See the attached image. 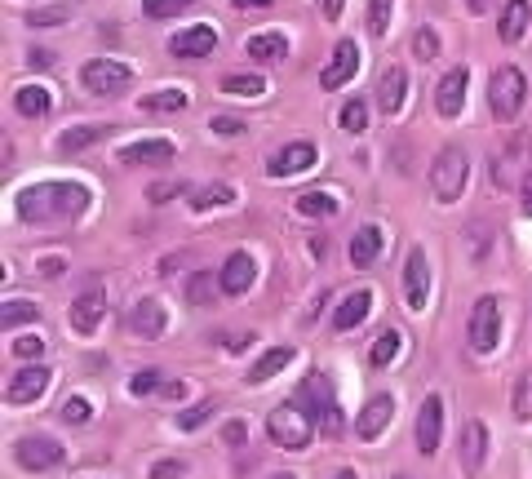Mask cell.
Listing matches in <instances>:
<instances>
[{"label": "cell", "mask_w": 532, "mask_h": 479, "mask_svg": "<svg viewBox=\"0 0 532 479\" xmlns=\"http://www.w3.org/2000/svg\"><path fill=\"white\" fill-rule=\"evenodd\" d=\"M89 205H94V196L80 182H36L18 196V218L49 227V222H76Z\"/></svg>", "instance_id": "6da1fadb"}, {"label": "cell", "mask_w": 532, "mask_h": 479, "mask_svg": "<svg viewBox=\"0 0 532 479\" xmlns=\"http://www.w3.org/2000/svg\"><path fill=\"white\" fill-rule=\"evenodd\" d=\"M488 178L497 191H524L532 182V134H510L488 156Z\"/></svg>", "instance_id": "7a4b0ae2"}, {"label": "cell", "mask_w": 532, "mask_h": 479, "mask_svg": "<svg viewBox=\"0 0 532 479\" xmlns=\"http://www.w3.org/2000/svg\"><path fill=\"white\" fill-rule=\"evenodd\" d=\"M293 400H298L302 409L311 413L315 422H320V431L329 435V440H337V435L346 431L342 409H337V395H333V382H329L324 373H311V377H306V382L298 386V395H293Z\"/></svg>", "instance_id": "3957f363"}, {"label": "cell", "mask_w": 532, "mask_h": 479, "mask_svg": "<svg viewBox=\"0 0 532 479\" xmlns=\"http://www.w3.org/2000/svg\"><path fill=\"white\" fill-rule=\"evenodd\" d=\"M266 431H271V440L280 444V448H289V453H302V448L315 440V417L306 413L298 400H293V404H280V409H271V417H266Z\"/></svg>", "instance_id": "277c9868"}, {"label": "cell", "mask_w": 532, "mask_h": 479, "mask_svg": "<svg viewBox=\"0 0 532 479\" xmlns=\"http://www.w3.org/2000/svg\"><path fill=\"white\" fill-rule=\"evenodd\" d=\"M466 178H470V160H466V151L457 147V142H448V147L431 160V191H435V200L453 205V200L466 191Z\"/></svg>", "instance_id": "5b68a950"}, {"label": "cell", "mask_w": 532, "mask_h": 479, "mask_svg": "<svg viewBox=\"0 0 532 479\" xmlns=\"http://www.w3.org/2000/svg\"><path fill=\"white\" fill-rule=\"evenodd\" d=\"M528 85H524V71L519 67H497L493 80H488V111L493 120H515L524 111Z\"/></svg>", "instance_id": "8992f818"}, {"label": "cell", "mask_w": 532, "mask_h": 479, "mask_svg": "<svg viewBox=\"0 0 532 479\" xmlns=\"http://www.w3.org/2000/svg\"><path fill=\"white\" fill-rule=\"evenodd\" d=\"M470 351L475 355H493L497 351V338H501V302L497 298H479L475 311H470Z\"/></svg>", "instance_id": "52a82bcc"}, {"label": "cell", "mask_w": 532, "mask_h": 479, "mask_svg": "<svg viewBox=\"0 0 532 479\" xmlns=\"http://www.w3.org/2000/svg\"><path fill=\"white\" fill-rule=\"evenodd\" d=\"M80 80H85L89 94H98V98H116V94H125V89L133 85V71H129L125 63H111V58H94V63H85Z\"/></svg>", "instance_id": "ba28073f"}, {"label": "cell", "mask_w": 532, "mask_h": 479, "mask_svg": "<svg viewBox=\"0 0 532 479\" xmlns=\"http://www.w3.org/2000/svg\"><path fill=\"white\" fill-rule=\"evenodd\" d=\"M14 457L23 471H54V466H63L67 448L54 440V435H23V440L14 444Z\"/></svg>", "instance_id": "9c48e42d"}, {"label": "cell", "mask_w": 532, "mask_h": 479, "mask_svg": "<svg viewBox=\"0 0 532 479\" xmlns=\"http://www.w3.org/2000/svg\"><path fill=\"white\" fill-rule=\"evenodd\" d=\"M218 280H222V293H231V298H240V293H249V289H253V280H258V262H253V253L235 249L231 258L222 262Z\"/></svg>", "instance_id": "30bf717a"}, {"label": "cell", "mask_w": 532, "mask_h": 479, "mask_svg": "<svg viewBox=\"0 0 532 479\" xmlns=\"http://www.w3.org/2000/svg\"><path fill=\"white\" fill-rule=\"evenodd\" d=\"M49 382H54V377H49L45 364H27V369L18 373V377H9L5 400H9V404H36L40 395L49 391Z\"/></svg>", "instance_id": "8fae6325"}, {"label": "cell", "mask_w": 532, "mask_h": 479, "mask_svg": "<svg viewBox=\"0 0 532 479\" xmlns=\"http://www.w3.org/2000/svg\"><path fill=\"white\" fill-rule=\"evenodd\" d=\"M355 71H360V45H355V40H337L329 67L320 71V85L324 89H342L346 80L355 76Z\"/></svg>", "instance_id": "7c38bea8"}, {"label": "cell", "mask_w": 532, "mask_h": 479, "mask_svg": "<svg viewBox=\"0 0 532 479\" xmlns=\"http://www.w3.org/2000/svg\"><path fill=\"white\" fill-rule=\"evenodd\" d=\"M426 298H431V267H426V253L413 249L404 262V302L413 311H422Z\"/></svg>", "instance_id": "4fadbf2b"}, {"label": "cell", "mask_w": 532, "mask_h": 479, "mask_svg": "<svg viewBox=\"0 0 532 479\" xmlns=\"http://www.w3.org/2000/svg\"><path fill=\"white\" fill-rule=\"evenodd\" d=\"M439 435H444V400L426 395L422 409H417V448H422V457H431L439 448Z\"/></svg>", "instance_id": "5bb4252c"}, {"label": "cell", "mask_w": 532, "mask_h": 479, "mask_svg": "<svg viewBox=\"0 0 532 479\" xmlns=\"http://www.w3.org/2000/svg\"><path fill=\"white\" fill-rule=\"evenodd\" d=\"M466 89H470V71H466V67H453L444 80H439V89H435V107H439V116H444V120L462 116V107H466Z\"/></svg>", "instance_id": "9a60e30c"}, {"label": "cell", "mask_w": 532, "mask_h": 479, "mask_svg": "<svg viewBox=\"0 0 532 479\" xmlns=\"http://www.w3.org/2000/svg\"><path fill=\"white\" fill-rule=\"evenodd\" d=\"M315 156H320V151H315L311 142H289L284 151H275V156L266 160V173H271V178H293V173L311 169Z\"/></svg>", "instance_id": "2e32d148"}, {"label": "cell", "mask_w": 532, "mask_h": 479, "mask_svg": "<svg viewBox=\"0 0 532 479\" xmlns=\"http://www.w3.org/2000/svg\"><path fill=\"white\" fill-rule=\"evenodd\" d=\"M213 49H218V32H213L209 23L187 27V32H178V36L169 40V54L173 58H209Z\"/></svg>", "instance_id": "e0dca14e"}, {"label": "cell", "mask_w": 532, "mask_h": 479, "mask_svg": "<svg viewBox=\"0 0 532 479\" xmlns=\"http://www.w3.org/2000/svg\"><path fill=\"white\" fill-rule=\"evenodd\" d=\"M165 324H169V311L160 307L156 298L133 302V311H129V333H138V338H160V333H165Z\"/></svg>", "instance_id": "ac0fdd59"}, {"label": "cell", "mask_w": 532, "mask_h": 479, "mask_svg": "<svg viewBox=\"0 0 532 479\" xmlns=\"http://www.w3.org/2000/svg\"><path fill=\"white\" fill-rule=\"evenodd\" d=\"M368 311H373V293H368V289L346 293V298L337 302V311H333V329H337V333L360 329V324L368 320Z\"/></svg>", "instance_id": "d6986e66"}, {"label": "cell", "mask_w": 532, "mask_h": 479, "mask_svg": "<svg viewBox=\"0 0 532 479\" xmlns=\"http://www.w3.org/2000/svg\"><path fill=\"white\" fill-rule=\"evenodd\" d=\"M391 413H395V400L391 395H373V400L360 409V422H355V435L360 440H377V435L391 426Z\"/></svg>", "instance_id": "ffe728a7"}, {"label": "cell", "mask_w": 532, "mask_h": 479, "mask_svg": "<svg viewBox=\"0 0 532 479\" xmlns=\"http://www.w3.org/2000/svg\"><path fill=\"white\" fill-rule=\"evenodd\" d=\"M462 466H466V475H479L484 471V462H488V431H484V422H466L462 426Z\"/></svg>", "instance_id": "44dd1931"}, {"label": "cell", "mask_w": 532, "mask_h": 479, "mask_svg": "<svg viewBox=\"0 0 532 479\" xmlns=\"http://www.w3.org/2000/svg\"><path fill=\"white\" fill-rule=\"evenodd\" d=\"M120 160H125V165H169V160H173V142L169 138L129 142V147H120Z\"/></svg>", "instance_id": "7402d4cb"}, {"label": "cell", "mask_w": 532, "mask_h": 479, "mask_svg": "<svg viewBox=\"0 0 532 479\" xmlns=\"http://www.w3.org/2000/svg\"><path fill=\"white\" fill-rule=\"evenodd\" d=\"M404 94H408L404 67H386L382 80H377V107H382L386 116H399V107H404Z\"/></svg>", "instance_id": "603a6c76"}, {"label": "cell", "mask_w": 532, "mask_h": 479, "mask_svg": "<svg viewBox=\"0 0 532 479\" xmlns=\"http://www.w3.org/2000/svg\"><path fill=\"white\" fill-rule=\"evenodd\" d=\"M102 315H107V298H102V293H80V298L71 302V329L94 333L102 324Z\"/></svg>", "instance_id": "cb8c5ba5"}, {"label": "cell", "mask_w": 532, "mask_h": 479, "mask_svg": "<svg viewBox=\"0 0 532 479\" xmlns=\"http://www.w3.org/2000/svg\"><path fill=\"white\" fill-rule=\"evenodd\" d=\"M528 18H532L528 0H506V9H501V23H497L501 40H506V45H515V40H524V32H528Z\"/></svg>", "instance_id": "d4e9b609"}, {"label": "cell", "mask_w": 532, "mask_h": 479, "mask_svg": "<svg viewBox=\"0 0 532 479\" xmlns=\"http://www.w3.org/2000/svg\"><path fill=\"white\" fill-rule=\"evenodd\" d=\"M14 107L23 111L27 120H40V116L54 111V94H49L45 85H27V89H18V94H14Z\"/></svg>", "instance_id": "484cf974"}, {"label": "cell", "mask_w": 532, "mask_h": 479, "mask_svg": "<svg viewBox=\"0 0 532 479\" xmlns=\"http://www.w3.org/2000/svg\"><path fill=\"white\" fill-rule=\"evenodd\" d=\"M249 58L253 63H280L284 54H289V40H284L280 32H262V36H249Z\"/></svg>", "instance_id": "4316f807"}, {"label": "cell", "mask_w": 532, "mask_h": 479, "mask_svg": "<svg viewBox=\"0 0 532 479\" xmlns=\"http://www.w3.org/2000/svg\"><path fill=\"white\" fill-rule=\"evenodd\" d=\"M289 364H293V346H271V351H266L262 360L249 369V382H253V386L271 382V377L280 373V369H289Z\"/></svg>", "instance_id": "83f0119b"}, {"label": "cell", "mask_w": 532, "mask_h": 479, "mask_svg": "<svg viewBox=\"0 0 532 479\" xmlns=\"http://www.w3.org/2000/svg\"><path fill=\"white\" fill-rule=\"evenodd\" d=\"M382 249H386V240H382V231H377V227H360L351 236V262H355V267H368Z\"/></svg>", "instance_id": "f1b7e54d"}, {"label": "cell", "mask_w": 532, "mask_h": 479, "mask_svg": "<svg viewBox=\"0 0 532 479\" xmlns=\"http://www.w3.org/2000/svg\"><path fill=\"white\" fill-rule=\"evenodd\" d=\"M107 138V129L102 125H76V129H67L63 138H58V151L63 156H71V151H85V147H94V142Z\"/></svg>", "instance_id": "f546056e"}, {"label": "cell", "mask_w": 532, "mask_h": 479, "mask_svg": "<svg viewBox=\"0 0 532 479\" xmlns=\"http://www.w3.org/2000/svg\"><path fill=\"white\" fill-rule=\"evenodd\" d=\"M222 89H227V94H240V98H262L266 76H258V71H235V76H222Z\"/></svg>", "instance_id": "4dcf8cb0"}, {"label": "cell", "mask_w": 532, "mask_h": 479, "mask_svg": "<svg viewBox=\"0 0 532 479\" xmlns=\"http://www.w3.org/2000/svg\"><path fill=\"white\" fill-rule=\"evenodd\" d=\"M399 346H404V338H399V329H382L373 338V351H368V360H373V369H386V364H395Z\"/></svg>", "instance_id": "1f68e13d"}, {"label": "cell", "mask_w": 532, "mask_h": 479, "mask_svg": "<svg viewBox=\"0 0 532 479\" xmlns=\"http://www.w3.org/2000/svg\"><path fill=\"white\" fill-rule=\"evenodd\" d=\"M138 103H142V111H160V116H165V111H187L191 98L182 94V89H156V94L138 98Z\"/></svg>", "instance_id": "d6a6232c"}, {"label": "cell", "mask_w": 532, "mask_h": 479, "mask_svg": "<svg viewBox=\"0 0 532 479\" xmlns=\"http://www.w3.org/2000/svg\"><path fill=\"white\" fill-rule=\"evenodd\" d=\"M298 213L302 218H333L337 200L329 196V191H306V196H298Z\"/></svg>", "instance_id": "836d02e7"}, {"label": "cell", "mask_w": 532, "mask_h": 479, "mask_svg": "<svg viewBox=\"0 0 532 479\" xmlns=\"http://www.w3.org/2000/svg\"><path fill=\"white\" fill-rule=\"evenodd\" d=\"M391 14H395V0H368V32L386 36V27H391Z\"/></svg>", "instance_id": "e575fe53"}, {"label": "cell", "mask_w": 532, "mask_h": 479, "mask_svg": "<svg viewBox=\"0 0 532 479\" xmlns=\"http://www.w3.org/2000/svg\"><path fill=\"white\" fill-rule=\"evenodd\" d=\"M231 200H235V191L227 187V182H213V187H204V191L191 196V205H196V209H213V205H231Z\"/></svg>", "instance_id": "d590c367"}, {"label": "cell", "mask_w": 532, "mask_h": 479, "mask_svg": "<svg viewBox=\"0 0 532 479\" xmlns=\"http://www.w3.org/2000/svg\"><path fill=\"white\" fill-rule=\"evenodd\" d=\"M0 320H5V329H14V324L40 320V307H36V302H18V298H9V302H5V315H0Z\"/></svg>", "instance_id": "8d00e7d4"}, {"label": "cell", "mask_w": 532, "mask_h": 479, "mask_svg": "<svg viewBox=\"0 0 532 479\" xmlns=\"http://www.w3.org/2000/svg\"><path fill=\"white\" fill-rule=\"evenodd\" d=\"M58 413H63V422H71V426H85L89 417H94V409H89L85 395H67L63 409H58Z\"/></svg>", "instance_id": "74e56055"}, {"label": "cell", "mask_w": 532, "mask_h": 479, "mask_svg": "<svg viewBox=\"0 0 532 479\" xmlns=\"http://www.w3.org/2000/svg\"><path fill=\"white\" fill-rule=\"evenodd\" d=\"M364 125H368V107L360 103V98H351V103L342 107V129L346 134H364Z\"/></svg>", "instance_id": "f35d334b"}, {"label": "cell", "mask_w": 532, "mask_h": 479, "mask_svg": "<svg viewBox=\"0 0 532 479\" xmlns=\"http://www.w3.org/2000/svg\"><path fill=\"white\" fill-rule=\"evenodd\" d=\"M515 417L519 422H532V373H524L515 382Z\"/></svg>", "instance_id": "ab89813d"}, {"label": "cell", "mask_w": 532, "mask_h": 479, "mask_svg": "<svg viewBox=\"0 0 532 479\" xmlns=\"http://www.w3.org/2000/svg\"><path fill=\"white\" fill-rule=\"evenodd\" d=\"M218 289H222V280H209V275H191L187 298H191V302H200V307H204V302H213V293H218Z\"/></svg>", "instance_id": "60d3db41"}, {"label": "cell", "mask_w": 532, "mask_h": 479, "mask_svg": "<svg viewBox=\"0 0 532 479\" xmlns=\"http://www.w3.org/2000/svg\"><path fill=\"white\" fill-rule=\"evenodd\" d=\"M196 0H142V9H147V18H173L182 14V9H191Z\"/></svg>", "instance_id": "b9f144b4"}, {"label": "cell", "mask_w": 532, "mask_h": 479, "mask_svg": "<svg viewBox=\"0 0 532 479\" xmlns=\"http://www.w3.org/2000/svg\"><path fill=\"white\" fill-rule=\"evenodd\" d=\"M160 369H142V373H133L129 377V395H151V391H160Z\"/></svg>", "instance_id": "7bdbcfd3"}, {"label": "cell", "mask_w": 532, "mask_h": 479, "mask_svg": "<svg viewBox=\"0 0 532 479\" xmlns=\"http://www.w3.org/2000/svg\"><path fill=\"white\" fill-rule=\"evenodd\" d=\"M173 196H187V182H156V187H147V200L151 205H165V200H173Z\"/></svg>", "instance_id": "ee69618b"}, {"label": "cell", "mask_w": 532, "mask_h": 479, "mask_svg": "<svg viewBox=\"0 0 532 479\" xmlns=\"http://www.w3.org/2000/svg\"><path fill=\"white\" fill-rule=\"evenodd\" d=\"M213 409H218V404H213V400H204V404H196V409H187V413H182V417H178V426H182V431H196V426H204V422L213 417Z\"/></svg>", "instance_id": "f6af8a7d"}, {"label": "cell", "mask_w": 532, "mask_h": 479, "mask_svg": "<svg viewBox=\"0 0 532 479\" xmlns=\"http://www.w3.org/2000/svg\"><path fill=\"white\" fill-rule=\"evenodd\" d=\"M413 54H417V58H422V63H431V58L439 54V36L431 32V27H422V32H417V36H413Z\"/></svg>", "instance_id": "bcb514c9"}, {"label": "cell", "mask_w": 532, "mask_h": 479, "mask_svg": "<svg viewBox=\"0 0 532 479\" xmlns=\"http://www.w3.org/2000/svg\"><path fill=\"white\" fill-rule=\"evenodd\" d=\"M14 355H23V360H40V355H45V342H40V338H18Z\"/></svg>", "instance_id": "7dc6e473"}, {"label": "cell", "mask_w": 532, "mask_h": 479, "mask_svg": "<svg viewBox=\"0 0 532 479\" xmlns=\"http://www.w3.org/2000/svg\"><path fill=\"white\" fill-rule=\"evenodd\" d=\"M213 134H222V138L244 134V120H235V116H218V120H213Z\"/></svg>", "instance_id": "c3c4849f"}, {"label": "cell", "mask_w": 532, "mask_h": 479, "mask_svg": "<svg viewBox=\"0 0 532 479\" xmlns=\"http://www.w3.org/2000/svg\"><path fill=\"white\" fill-rule=\"evenodd\" d=\"M182 475H187V466H182V462H156V466H151V479H182Z\"/></svg>", "instance_id": "681fc988"}, {"label": "cell", "mask_w": 532, "mask_h": 479, "mask_svg": "<svg viewBox=\"0 0 532 479\" xmlns=\"http://www.w3.org/2000/svg\"><path fill=\"white\" fill-rule=\"evenodd\" d=\"M342 5H346V0H324V14H329V23H337V18H342Z\"/></svg>", "instance_id": "f907efd6"}, {"label": "cell", "mask_w": 532, "mask_h": 479, "mask_svg": "<svg viewBox=\"0 0 532 479\" xmlns=\"http://www.w3.org/2000/svg\"><path fill=\"white\" fill-rule=\"evenodd\" d=\"M244 435H249V431H244V426H240V422H231V426H227V444H240V440H244Z\"/></svg>", "instance_id": "816d5d0a"}, {"label": "cell", "mask_w": 532, "mask_h": 479, "mask_svg": "<svg viewBox=\"0 0 532 479\" xmlns=\"http://www.w3.org/2000/svg\"><path fill=\"white\" fill-rule=\"evenodd\" d=\"M27 63H32V67H49V63H54V58H49L45 49H36V54H27Z\"/></svg>", "instance_id": "f5cc1de1"}, {"label": "cell", "mask_w": 532, "mask_h": 479, "mask_svg": "<svg viewBox=\"0 0 532 479\" xmlns=\"http://www.w3.org/2000/svg\"><path fill=\"white\" fill-rule=\"evenodd\" d=\"M235 9H262V5H271V0H231Z\"/></svg>", "instance_id": "db71d44e"}, {"label": "cell", "mask_w": 532, "mask_h": 479, "mask_svg": "<svg viewBox=\"0 0 532 479\" xmlns=\"http://www.w3.org/2000/svg\"><path fill=\"white\" fill-rule=\"evenodd\" d=\"M524 213H528V218H532V182H528V187H524Z\"/></svg>", "instance_id": "11a10c76"}, {"label": "cell", "mask_w": 532, "mask_h": 479, "mask_svg": "<svg viewBox=\"0 0 532 479\" xmlns=\"http://www.w3.org/2000/svg\"><path fill=\"white\" fill-rule=\"evenodd\" d=\"M333 479H355V471H337Z\"/></svg>", "instance_id": "9f6ffc18"}, {"label": "cell", "mask_w": 532, "mask_h": 479, "mask_svg": "<svg viewBox=\"0 0 532 479\" xmlns=\"http://www.w3.org/2000/svg\"><path fill=\"white\" fill-rule=\"evenodd\" d=\"M470 9H484V0H470Z\"/></svg>", "instance_id": "6f0895ef"}, {"label": "cell", "mask_w": 532, "mask_h": 479, "mask_svg": "<svg viewBox=\"0 0 532 479\" xmlns=\"http://www.w3.org/2000/svg\"><path fill=\"white\" fill-rule=\"evenodd\" d=\"M275 479H293V475H275Z\"/></svg>", "instance_id": "680465c9"}, {"label": "cell", "mask_w": 532, "mask_h": 479, "mask_svg": "<svg viewBox=\"0 0 532 479\" xmlns=\"http://www.w3.org/2000/svg\"><path fill=\"white\" fill-rule=\"evenodd\" d=\"M395 479H404V475H395Z\"/></svg>", "instance_id": "91938a15"}]
</instances>
